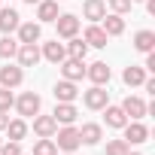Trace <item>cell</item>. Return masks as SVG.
<instances>
[{
    "instance_id": "obj_1",
    "label": "cell",
    "mask_w": 155,
    "mask_h": 155,
    "mask_svg": "<svg viewBox=\"0 0 155 155\" xmlns=\"http://www.w3.org/2000/svg\"><path fill=\"white\" fill-rule=\"evenodd\" d=\"M15 110H18V116H25V119H34L37 113H40V107H43V101H40V94L37 91H25L15 104H12Z\"/></svg>"
},
{
    "instance_id": "obj_2",
    "label": "cell",
    "mask_w": 155,
    "mask_h": 155,
    "mask_svg": "<svg viewBox=\"0 0 155 155\" xmlns=\"http://www.w3.org/2000/svg\"><path fill=\"white\" fill-rule=\"evenodd\" d=\"M55 134H58L55 146L64 149V152H76V149L82 146V140H79V128H73V125H67V128H61V131H55Z\"/></svg>"
},
{
    "instance_id": "obj_3",
    "label": "cell",
    "mask_w": 155,
    "mask_h": 155,
    "mask_svg": "<svg viewBox=\"0 0 155 155\" xmlns=\"http://www.w3.org/2000/svg\"><path fill=\"white\" fill-rule=\"evenodd\" d=\"M55 28H58V37L61 40H70V37L79 34V18H76L73 12H61L55 18Z\"/></svg>"
},
{
    "instance_id": "obj_4",
    "label": "cell",
    "mask_w": 155,
    "mask_h": 155,
    "mask_svg": "<svg viewBox=\"0 0 155 155\" xmlns=\"http://www.w3.org/2000/svg\"><path fill=\"white\" fill-rule=\"evenodd\" d=\"M15 58H18V67H37L43 55H40V46L37 43H18Z\"/></svg>"
},
{
    "instance_id": "obj_5",
    "label": "cell",
    "mask_w": 155,
    "mask_h": 155,
    "mask_svg": "<svg viewBox=\"0 0 155 155\" xmlns=\"http://www.w3.org/2000/svg\"><path fill=\"white\" fill-rule=\"evenodd\" d=\"M82 101H85L88 110H104V107L110 104V91H107L104 85H91L88 91H82Z\"/></svg>"
},
{
    "instance_id": "obj_6",
    "label": "cell",
    "mask_w": 155,
    "mask_h": 155,
    "mask_svg": "<svg viewBox=\"0 0 155 155\" xmlns=\"http://www.w3.org/2000/svg\"><path fill=\"white\" fill-rule=\"evenodd\" d=\"M25 82V70L18 64H6V67H0V85L3 88H18Z\"/></svg>"
},
{
    "instance_id": "obj_7",
    "label": "cell",
    "mask_w": 155,
    "mask_h": 155,
    "mask_svg": "<svg viewBox=\"0 0 155 155\" xmlns=\"http://www.w3.org/2000/svg\"><path fill=\"white\" fill-rule=\"evenodd\" d=\"M146 140H149V128H146L140 119H137V122L131 119V122L125 125V143H128V146H131V143L137 146V143H146Z\"/></svg>"
},
{
    "instance_id": "obj_8",
    "label": "cell",
    "mask_w": 155,
    "mask_h": 155,
    "mask_svg": "<svg viewBox=\"0 0 155 155\" xmlns=\"http://www.w3.org/2000/svg\"><path fill=\"white\" fill-rule=\"evenodd\" d=\"M58 67H61V73H64V79H70V82H79L82 76H85V64H82L79 58H64Z\"/></svg>"
},
{
    "instance_id": "obj_9",
    "label": "cell",
    "mask_w": 155,
    "mask_h": 155,
    "mask_svg": "<svg viewBox=\"0 0 155 155\" xmlns=\"http://www.w3.org/2000/svg\"><path fill=\"white\" fill-rule=\"evenodd\" d=\"M15 31H18V43H40V37H43L40 21H21Z\"/></svg>"
},
{
    "instance_id": "obj_10",
    "label": "cell",
    "mask_w": 155,
    "mask_h": 155,
    "mask_svg": "<svg viewBox=\"0 0 155 155\" xmlns=\"http://www.w3.org/2000/svg\"><path fill=\"white\" fill-rule=\"evenodd\" d=\"M55 131H58V122H55V116H34V134L37 137H55Z\"/></svg>"
},
{
    "instance_id": "obj_11",
    "label": "cell",
    "mask_w": 155,
    "mask_h": 155,
    "mask_svg": "<svg viewBox=\"0 0 155 155\" xmlns=\"http://www.w3.org/2000/svg\"><path fill=\"white\" fill-rule=\"evenodd\" d=\"M79 140H82L85 146H97V143L104 140V128H101L97 122H85V125L79 128Z\"/></svg>"
},
{
    "instance_id": "obj_12",
    "label": "cell",
    "mask_w": 155,
    "mask_h": 155,
    "mask_svg": "<svg viewBox=\"0 0 155 155\" xmlns=\"http://www.w3.org/2000/svg\"><path fill=\"white\" fill-rule=\"evenodd\" d=\"M82 40L88 43V49H104L110 37L104 34V28H101V25H88V28H85V34H82Z\"/></svg>"
},
{
    "instance_id": "obj_13",
    "label": "cell",
    "mask_w": 155,
    "mask_h": 155,
    "mask_svg": "<svg viewBox=\"0 0 155 155\" xmlns=\"http://www.w3.org/2000/svg\"><path fill=\"white\" fill-rule=\"evenodd\" d=\"M18 25H21V15H18L12 6H0V31H3V34H12Z\"/></svg>"
},
{
    "instance_id": "obj_14",
    "label": "cell",
    "mask_w": 155,
    "mask_h": 155,
    "mask_svg": "<svg viewBox=\"0 0 155 155\" xmlns=\"http://www.w3.org/2000/svg\"><path fill=\"white\" fill-rule=\"evenodd\" d=\"M85 76H88V79H91L94 85H107L113 73H110V67H107L104 61H94L91 67H85Z\"/></svg>"
},
{
    "instance_id": "obj_15",
    "label": "cell",
    "mask_w": 155,
    "mask_h": 155,
    "mask_svg": "<svg viewBox=\"0 0 155 155\" xmlns=\"http://www.w3.org/2000/svg\"><path fill=\"white\" fill-rule=\"evenodd\" d=\"M76 94H79V91H76V82H70V79H61L55 85V101L58 104H73Z\"/></svg>"
},
{
    "instance_id": "obj_16",
    "label": "cell",
    "mask_w": 155,
    "mask_h": 155,
    "mask_svg": "<svg viewBox=\"0 0 155 155\" xmlns=\"http://www.w3.org/2000/svg\"><path fill=\"white\" fill-rule=\"evenodd\" d=\"M46 61H52V64H61L64 58H67V49H64V43H58V40H52V43H43V52H40Z\"/></svg>"
},
{
    "instance_id": "obj_17",
    "label": "cell",
    "mask_w": 155,
    "mask_h": 155,
    "mask_svg": "<svg viewBox=\"0 0 155 155\" xmlns=\"http://www.w3.org/2000/svg\"><path fill=\"white\" fill-rule=\"evenodd\" d=\"M122 110H125V116H128V119H134V122H137V119H143V116L149 113V107H146V104H143L140 97H131V94L125 97Z\"/></svg>"
},
{
    "instance_id": "obj_18",
    "label": "cell",
    "mask_w": 155,
    "mask_h": 155,
    "mask_svg": "<svg viewBox=\"0 0 155 155\" xmlns=\"http://www.w3.org/2000/svg\"><path fill=\"white\" fill-rule=\"evenodd\" d=\"M82 15L97 25V21L107 15V3H104V0H85V3H82Z\"/></svg>"
},
{
    "instance_id": "obj_19",
    "label": "cell",
    "mask_w": 155,
    "mask_h": 155,
    "mask_svg": "<svg viewBox=\"0 0 155 155\" xmlns=\"http://www.w3.org/2000/svg\"><path fill=\"white\" fill-rule=\"evenodd\" d=\"M101 21H104L101 28H104V34H107V37H122V34H125V18H122V15H116V12H113V15H104Z\"/></svg>"
},
{
    "instance_id": "obj_20",
    "label": "cell",
    "mask_w": 155,
    "mask_h": 155,
    "mask_svg": "<svg viewBox=\"0 0 155 155\" xmlns=\"http://www.w3.org/2000/svg\"><path fill=\"white\" fill-rule=\"evenodd\" d=\"M61 12H58V0H40L37 3V18H40V25L43 21H55Z\"/></svg>"
},
{
    "instance_id": "obj_21",
    "label": "cell",
    "mask_w": 155,
    "mask_h": 155,
    "mask_svg": "<svg viewBox=\"0 0 155 155\" xmlns=\"http://www.w3.org/2000/svg\"><path fill=\"white\" fill-rule=\"evenodd\" d=\"M134 49L137 52H155V31H137L134 34Z\"/></svg>"
},
{
    "instance_id": "obj_22",
    "label": "cell",
    "mask_w": 155,
    "mask_h": 155,
    "mask_svg": "<svg viewBox=\"0 0 155 155\" xmlns=\"http://www.w3.org/2000/svg\"><path fill=\"white\" fill-rule=\"evenodd\" d=\"M104 116H107V125H110V128H125V125H128V116H125L122 107L107 104V107H104Z\"/></svg>"
},
{
    "instance_id": "obj_23",
    "label": "cell",
    "mask_w": 155,
    "mask_h": 155,
    "mask_svg": "<svg viewBox=\"0 0 155 155\" xmlns=\"http://www.w3.org/2000/svg\"><path fill=\"white\" fill-rule=\"evenodd\" d=\"M52 116H55V122H61V125H73L79 113H76V107H73V104H58Z\"/></svg>"
},
{
    "instance_id": "obj_24",
    "label": "cell",
    "mask_w": 155,
    "mask_h": 155,
    "mask_svg": "<svg viewBox=\"0 0 155 155\" xmlns=\"http://www.w3.org/2000/svg\"><path fill=\"white\" fill-rule=\"evenodd\" d=\"M64 49H67V58H79V61H85V55H88V43L79 40V37H70V43H67Z\"/></svg>"
},
{
    "instance_id": "obj_25",
    "label": "cell",
    "mask_w": 155,
    "mask_h": 155,
    "mask_svg": "<svg viewBox=\"0 0 155 155\" xmlns=\"http://www.w3.org/2000/svg\"><path fill=\"white\" fill-rule=\"evenodd\" d=\"M6 134H9V140H15V143H21L25 140V134H28V122L25 119H12L6 128H3Z\"/></svg>"
},
{
    "instance_id": "obj_26",
    "label": "cell",
    "mask_w": 155,
    "mask_h": 155,
    "mask_svg": "<svg viewBox=\"0 0 155 155\" xmlns=\"http://www.w3.org/2000/svg\"><path fill=\"white\" fill-rule=\"evenodd\" d=\"M122 79H125V85H131V88H134V85H143V79H146V70H143V67H134V64H131V67H125Z\"/></svg>"
},
{
    "instance_id": "obj_27",
    "label": "cell",
    "mask_w": 155,
    "mask_h": 155,
    "mask_svg": "<svg viewBox=\"0 0 155 155\" xmlns=\"http://www.w3.org/2000/svg\"><path fill=\"white\" fill-rule=\"evenodd\" d=\"M31 155H58V146H55L52 137H40V140L34 143V152H31Z\"/></svg>"
},
{
    "instance_id": "obj_28",
    "label": "cell",
    "mask_w": 155,
    "mask_h": 155,
    "mask_svg": "<svg viewBox=\"0 0 155 155\" xmlns=\"http://www.w3.org/2000/svg\"><path fill=\"white\" fill-rule=\"evenodd\" d=\"M15 52H18V43L6 34L3 40H0V58H15Z\"/></svg>"
},
{
    "instance_id": "obj_29",
    "label": "cell",
    "mask_w": 155,
    "mask_h": 155,
    "mask_svg": "<svg viewBox=\"0 0 155 155\" xmlns=\"http://www.w3.org/2000/svg\"><path fill=\"white\" fill-rule=\"evenodd\" d=\"M12 104H15L12 88H3V85H0V113H9V110H12Z\"/></svg>"
},
{
    "instance_id": "obj_30",
    "label": "cell",
    "mask_w": 155,
    "mask_h": 155,
    "mask_svg": "<svg viewBox=\"0 0 155 155\" xmlns=\"http://www.w3.org/2000/svg\"><path fill=\"white\" fill-rule=\"evenodd\" d=\"M128 149H131V146H128L125 140H110V143H107V155H128Z\"/></svg>"
},
{
    "instance_id": "obj_31",
    "label": "cell",
    "mask_w": 155,
    "mask_h": 155,
    "mask_svg": "<svg viewBox=\"0 0 155 155\" xmlns=\"http://www.w3.org/2000/svg\"><path fill=\"white\" fill-rule=\"evenodd\" d=\"M110 9L116 15H125V12H131V0H110Z\"/></svg>"
},
{
    "instance_id": "obj_32",
    "label": "cell",
    "mask_w": 155,
    "mask_h": 155,
    "mask_svg": "<svg viewBox=\"0 0 155 155\" xmlns=\"http://www.w3.org/2000/svg\"><path fill=\"white\" fill-rule=\"evenodd\" d=\"M0 155H21V146L15 140H6L3 146H0Z\"/></svg>"
},
{
    "instance_id": "obj_33",
    "label": "cell",
    "mask_w": 155,
    "mask_h": 155,
    "mask_svg": "<svg viewBox=\"0 0 155 155\" xmlns=\"http://www.w3.org/2000/svg\"><path fill=\"white\" fill-rule=\"evenodd\" d=\"M143 70H152V73H155V52H146V64H143Z\"/></svg>"
},
{
    "instance_id": "obj_34",
    "label": "cell",
    "mask_w": 155,
    "mask_h": 155,
    "mask_svg": "<svg viewBox=\"0 0 155 155\" xmlns=\"http://www.w3.org/2000/svg\"><path fill=\"white\" fill-rule=\"evenodd\" d=\"M143 85H146V91H149V94H155V79H143Z\"/></svg>"
},
{
    "instance_id": "obj_35",
    "label": "cell",
    "mask_w": 155,
    "mask_h": 155,
    "mask_svg": "<svg viewBox=\"0 0 155 155\" xmlns=\"http://www.w3.org/2000/svg\"><path fill=\"white\" fill-rule=\"evenodd\" d=\"M6 125H9V116H6V113H0V131H3Z\"/></svg>"
},
{
    "instance_id": "obj_36",
    "label": "cell",
    "mask_w": 155,
    "mask_h": 155,
    "mask_svg": "<svg viewBox=\"0 0 155 155\" xmlns=\"http://www.w3.org/2000/svg\"><path fill=\"white\" fill-rule=\"evenodd\" d=\"M25 3H31V6H34V3H40V0H25Z\"/></svg>"
},
{
    "instance_id": "obj_37",
    "label": "cell",
    "mask_w": 155,
    "mask_h": 155,
    "mask_svg": "<svg viewBox=\"0 0 155 155\" xmlns=\"http://www.w3.org/2000/svg\"><path fill=\"white\" fill-rule=\"evenodd\" d=\"M128 155H140V152H131V149H128Z\"/></svg>"
},
{
    "instance_id": "obj_38",
    "label": "cell",
    "mask_w": 155,
    "mask_h": 155,
    "mask_svg": "<svg viewBox=\"0 0 155 155\" xmlns=\"http://www.w3.org/2000/svg\"><path fill=\"white\" fill-rule=\"evenodd\" d=\"M0 146H3V140H0Z\"/></svg>"
},
{
    "instance_id": "obj_39",
    "label": "cell",
    "mask_w": 155,
    "mask_h": 155,
    "mask_svg": "<svg viewBox=\"0 0 155 155\" xmlns=\"http://www.w3.org/2000/svg\"><path fill=\"white\" fill-rule=\"evenodd\" d=\"M131 3H137V0H131Z\"/></svg>"
},
{
    "instance_id": "obj_40",
    "label": "cell",
    "mask_w": 155,
    "mask_h": 155,
    "mask_svg": "<svg viewBox=\"0 0 155 155\" xmlns=\"http://www.w3.org/2000/svg\"><path fill=\"white\" fill-rule=\"evenodd\" d=\"M67 155H73V152H67Z\"/></svg>"
}]
</instances>
